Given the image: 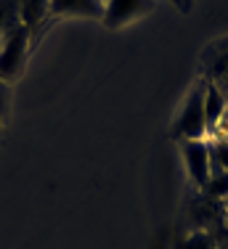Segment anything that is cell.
<instances>
[{"mask_svg": "<svg viewBox=\"0 0 228 249\" xmlns=\"http://www.w3.org/2000/svg\"><path fill=\"white\" fill-rule=\"evenodd\" d=\"M53 16H85L104 19V0H51Z\"/></svg>", "mask_w": 228, "mask_h": 249, "instance_id": "obj_5", "label": "cell"}, {"mask_svg": "<svg viewBox=\"0 0 228 249\" xmlns=\"http://www.w3.org/2000/svg\"><path fill=\"white\" fill-rule=\"evenodd\" d=\"M226 114V98L223 93L218 90V85H205V122H207V133L218 130L220 120Z\"/></svg>", "mask_w": 228, "mask_h": 249, "instance_id": "obj_6", "label": "cell"}, {"mask_svg": "<svg viewBox=\"0 0 228 249\" xmlns=\"http://www.w3.org/2000/svg\"><path fill=\"white\" fill-rule=\"evenodd\" d=\"M104 3H106V0H104Z\"/></svg>", "mask_w": 228, "mask_h": 249, "instance_id": "obj_13", "label": "cell"}, {"mask_svg": "<svg viewBox=\"0 0 228 249\" xmlns=\"http://www.w3.org/2000/svg\"><path fill=\"white\" fill-rule=\"evenodd\" d=\"M202 191H205L209 199H226V196H228V173H226V170L212 173Z\"/></svg>", "mask_w": 228, "mask_h": 249, "instance_id": "obj_9", "label": "cell"}, {"mask_svg": "<svg viewBox=\"0 0 228 249\" xmlns=\"http://www.w3.org/2000/svg\"><path fill=\"white\" fill-rule=\"evenodd\" d=\"M154 8V0H106L104 3V24L109 29H119L130 21L146 16Z\"/></svg>", "mask_w": 228, "mask_h": 249, "instance_id": "obj_3", "label": "cell"}, {"mask_svg": "<svg viewBox=\"0 0 228 249\" xmlns=\"http://www.w3.org/2000/svg\"><path fill=\"white\" fill-rule=\"evenodd\" d=\"M29 35L32 29L24 24L0 35V80L3 82H14L16 77H21L29 53Z\"/></svg>", "mask_w": 228, "mask_h": 249, "instance_id": "obj_1", "label": "cell"}, {"mask_svg": "<svg viewBox=\"0 0 228 249\" xmlns=\"http://www.w3.org/2000/svg\"><path fill=\"white\" fill-rule=\"evenodd\" d=\"M207 133V122H205V82L194 88L186 98L181 114H178L175 124H172L170 135L175 141H202Z\"/></svg>", "mask_w": 228, "mask_h": 249, "instance_id": "obj_2", "label": "cell"}, {"mask_svg": "<svg viewBox=\"0 0 228 249\" xmlns=\"http://www.w3.org/2000/svg\"><path fill=\"white\" fill-rule=\"evenodd\" d=\"M172 3H175V5H181V0H172Z\"/></svg>", "mask_w": 228, "mask_h": 249, "instance_id": "obj_12", "label": "cell"}, {"mask_svg": "<svg viewBox=\"0 0 228 249\" xmlns=\"http://www.w3.org/2000/svg\"><path fill=\"white\" fill-rule=\"evenodd\" d=\"M175 249H218V239L207 231H196V233L186 236Z\"/></svg>", "mask_w": 228, "mask_h": 249, "instance_id": "obj_10", "label": "cell"}, {"mask_svg": "<svg viewBox=\"0 0 228 249\" xmlns=\"http://www.w3.org/2000/svg\"><path fill=\"white\" fill-rule=\"evenodd\" d=\"M19 14H21V24L27 29H35L51 14V0H21Z\"/></svg>", "mask_w": 228, "mask_h": 249, "instance_id": "obj_7", "label": "cell"}, {"mask_svg": "<svg viewBox=\"0 0 228 249\" xmlns=\"http://www.w3.org/2000/svg\"><path fill=\"white\" fill-rule=\"evenodd\" d=\"M191 3H194V0H181V11H186V14H189V11H191Z\"/></svg>", "mask_w": 228, "mask_h": 249, "instance_id": "obj_11", "label": "cell"}, {"mask_svg": "<svg viewBox=\"0 0 228 249\" xmlns=\"http://www.w3.org/2000/svg\"><path fill=\"white\" fill-rule=\"evenodd\" d=\"M181 151H183V162H186V173L194 180L196 188H205V183L209 180V146L205 141H181Z\"/></svg>", "mask_w": 228, "mask_h": 249, "instance_id": "obj_4", "label": "cell"}, {"mask_svg": "<svg viewBox=\"0 0 228 249\" xmlns=\"http://www.w3.org/2000/svg\"><path fill=\"white\" fill-rule=\"evenodd\" d=\"M21 0H0V35L21 24Z\"/></svg>", "mask_w": 228, "mask_h": 249, "instance_id": "obj_8", "label": "cell"}]
</instances>
